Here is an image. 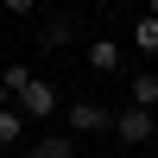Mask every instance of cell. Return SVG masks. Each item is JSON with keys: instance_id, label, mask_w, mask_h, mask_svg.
Instances as JSON below:
<instances>
[{"instance_id": "obj_1", "label": "cell", "mask_w": 158, "mask_h": 158, "mask_svg": "<svg viewBox=\"0 0 158 158\" xmlns=\"http://www.w3.org/2000/svg\"><path fill=\"white\" fill-rule=\"evenodd\" d=\"M63 120H70V133H114V114L101 108V101H70Z\"/></svg>"}, {"instance_id": "obj_2", "label": "cell", "mask_w": 158, "mask_h": 158, "mask_svg": "<svg viewBox=\"0 0 158 158\" xmlns=\"http://www.w3.org/2000/svg\"><path fill=\"white\" fill-rule=\"evenodd\" d=\"M114 133H120V146H152V114L146 108H127V114H114Z\"/></svg>"}, {"instance_id": "obj_3", "label": "cell", "mask_w": 158, "mask_h": 158, "mask_svg": "<svg viewBox=\"0 0 158 158\" xmlns=\"http://www.w3.org/2000/svg\"><path fill=\"white\" fill-rule=\"evenodd\" d=\"M57 89H51V82H38V76H32V89H25V95H19V114H25V120H51V114H57Z\"/></svg>"}, {"instance_id": "obj_4", "label": "cell", "mask_w": 158, "mask_h": 158, "mask_svg": "<svg viewBox=\"0 0 158 158\" xmlns=\"http://www.w3.org/2000/svg\"><path fill=\"white\" fill-rule=\"evenodd\" d=\"M82 63H89L95 76H114V70H120V44H108V38H95V44L82 51Z\"/></svg>"}, {"instance_id": "obj_5", "label": "cell", "mask_w": 158, "mask_h": 158, "mask_svg": "<svg viewBox=\"0 0 158 158\" xmlns=\"http://www.w3.org/2000/svg\"><path fill=\"white\" fill-rule=\"evenodd\" d=\"M127 101H133V108H146V114H152V108H158V76H152V70H139L133 82H127Z\"/></svg>"}, {"instance_id": "obj_6", "label": "cell", "mask_w": 158, "mask_h": 158, "mask_svg": "<svg viewBox=\"0 0 158 158\" xmlns=\"http://www.w3.org/2000/svg\"><path fill=\"white\" fill-rule=\"evenodd\" d=\"M133 51L158 57V13H139V25H133Z\"/></svg>"}, {"instance_id": "obj_7", "label": "cell", "mask_w": 158, "mask_h": 158, "mask_svg": "<svg viewBox=\"0 0 158 158\" xmlns=\"http://www.w3.org/2000/svg\"><path fill=\"white\" fill-rule=\"evenodd\" d=\"M25 89H32V70H25V63H6V70H0V101H6V95H25Z\"/></svg>"}, {"instance_id": "obj_8", "label": "cell", "mask_w": 158, "mask_h": 158, "mask_svg": "<svg viewBox=\"0 0 158 158\" xmlns=\"http://www.w3.org/2000/svg\"><path fill=\"white\" fill-rule=\"evenodd\" d=\"M13 139H25V114L0 101V146H13Z\"/></svg>"}, {"instance_id": "obj_9", "label": "cell", "mask_w": 158, "mask_h": 158, "mask_svg": "<svg viewBox=\"0 0 158 158\" xmlns=\"http://www.w3.org/2000/svg\"><path fill=\"white\" fill-rule=\"evenodd\" d=\"M70 38H76V19H63V13H57V19H44V44H51V51L70 44Z\"/></svg>"}, {"instance_id": "obj_10", "label": "cell", "mask_w": 158, "mask_h": 158, "mask_svg": "<svg viewBox=\"0 0 158 158\" xmlns=\"http://www.w3.org/2000/svg\"><path fill=\"white\" fill-rule=\"evenodd\" d=\"M25 158H76V146H70V139H38Z\"/></svg>"}, {"instance_id": "obj_11", "label": "cell", "mask_w": 158, "mask_h": 158, "mask_svg": "<svg viewBox=\"0 0 158 158\" xmlns=\"http://www.w3.org/2000/svg\"><path fill=\"white\" fill-rule=\"evenodd\" d=\"M0 6H6V13H32L38 0H0Z\"/></svg>"}, {"instance_id": "obj_12", "label": "cell", "mask_w": 158, "mask_h": 158, "mask_svg": "<svg viewBox=\"0 0 158 158\" xmlns=\"http://www.w3.org/2000/svg\"><path fill=\"white\" fill-rule=\"evenodd\" d=\"M152 13H158V0H152Z\"/></svg>"}]
</instances>
